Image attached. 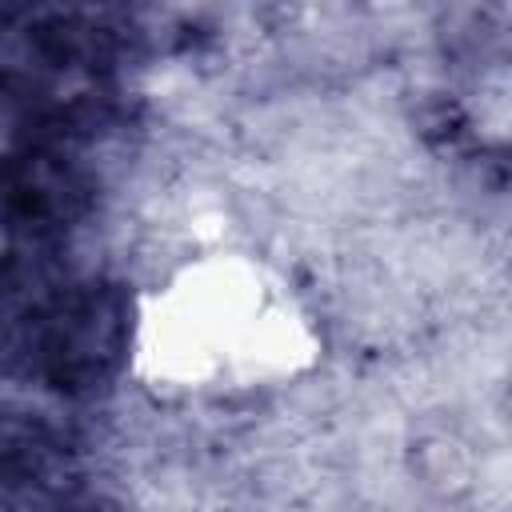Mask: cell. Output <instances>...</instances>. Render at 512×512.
Listing matches in <instances>:
<instances>
[{
  "instance_id": "6da1fadb",
  "label": "cell",
  "mask_w": 512,
  "mask_h": 512,
  "mask_svg": "<svg viewBox=\"0 0 512 512\" xmlns=\"http://www.w3.org/2000/svg\"><path fill=\"white\" fill-rule=\"evenodd\" d=\"M128 296L120 284H72L48 296L28 328L24 356L28 368L56 392L84 396L112 380L128 348Z\"/></svg>"
},
{
  "instance_id": "7a4b0ae2",
  "label": "cell",
  "mask_w": 512,
  "mask_h": 512,
  "mask_svg": "<svg viewBox=\"0 0 512 512\" xmlns=\"http://www.w3.org/2000/svg\"><path fill=\"white\" fill-rule=\"evenodd\" d=\"M88 200V184L60 152L28 148L0 156V236H48L68 228Z\"/></svg>"
}]
</instances>
